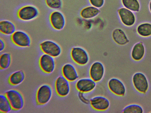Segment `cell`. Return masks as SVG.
<instances>
[{
    "mask_svg": "<svg viewBox=\"0 0 151 113\" xmlns=\"http://www.w3.org/2000/svg\"><path fill=\"white\" fill-rule=\"evenodd\" d=\"M111 37L114 41L119 46H124L129 42V40L125 31L122 29L117 28L111 33Z\"/></svg>",
    "mask_w": 151,
    "mask_h": 113,
    "instance_id": "e0dca14e",
    "label": "cell"
},
{
    "mask_svg": "<svg viewBox=\"0 0 151 113\" xmlns=\"http://www.w3.org/2000/svg\"><path fill=\"white\" fill-rule=\"evenodd\" d=\"M137 34L140 36L145 38L151 36V23L145 22L138 25L136 29Z\"/></svg>",
    "mask_w": 151,
    "mask_h": 113,
    "instance_id": "7402d4cb",
    "label": "cell"
},
{
    "mask_svg": "<svg viewBox=\"0 0 151 113\" xmlns=\"http://www.w3.org/2000/svg\"><path fill=\"white\" fill-rule=\"evenodd\" d=\"M145 53V48L143 43L139 41L133 46L131 52L132 58L135 61H139L144 57Z\"/></svg>",
    "mask_w": 151,
    "mask_h": 113,
    "instance_id": "d6986e66",
    "label": "cell"
},
{
    "mask_svg": "<svg viewBox=\"0 0 151 113\" xmlns=\"http://www.w3.org/2000/svg\"><path fill=\"white\" fill-rule=\"evenodd\" d=\"M105 69L104 64L101 62L96 61L93 62L89 69V77L98 83L103 79L105 74Z\"/></svg>",
    "mask_w": 151,
    "mask_h": 113,
    "instance_id": "ba28073f",
    "label": "cell"
},
{
    "mask_svg": "<svg viewBox=\"0 0 151 113\" xmlns=\"http://www.w3.org/2000/svg\"><path fill=\"white\" fill-rule=\"evenodd\" d=\"M41 50L44 53L54 58L59 56L62 52V48L57 43L49 40H45L40 44Z\"/></svg>",
    "mask_w": 151,
    "mask_h": 113,
    "instance_id": "3957f363",
    "label": "cell"
},
{
    "mask_svg": "<svg viewBox=\"0 0 151 113\" xmlns=\"http://www.w3.org/2000/svg\"><path fill=\"white\" fill-rule=\"evenodd\" d=\"M12 108L10 103L4 94L0 95V112L6 113L10 112Z\"/></svg>",
    "mask_w": 151,
    "mask_h": 113,
    "instance_id": "d4e9b609",
    "label": "cell"
},
{
    "mask_svg": "<svg viewBox=\"0 0 151 113\" xmlns=\"http://www.w3.org/2000/svg\"></svg>",
    "mask_w": 151,
    "mask_h": 113,
    "instance_id": "1f68e13d",
    "label": "cell"
},
{
    "mask_svg": "<svg viewBox=\"0 0 151 113\" xmlns=\"http://www.w3.org/2000/svg\"><path fill=\"white\" fill-rule=\"evenodd\" d=\"M124 7L133 12H138L140 8V3L138 0H121Z\"/></svg>",
    "mask_w": 151,
    "mask_h": 113,
    "instance_id": "603a6c76",
    "label": "cell"
},
{
    "mask_svg": "<svg viewBox=\"0 0 151 113\" xmlns=\"http://www.w3.org/2000/svg\"><path fill=\"white\" fill-rule=\"evenodd\" d=\"M11 62L12 56L10 53H4L0 55V69L1 70H5L8 68Z\"/></svg>",
    "mask_w": 151,
    "mask_h": 113,
    "instance_id": "cb8c5ba5",
    "label": "cell"
},
{
    "mask_svg": "<svg viewBox=\"0 0 151 113\" xmlns=\"http://www.w3.org/2000/svg\"><path fill=\"white\" fill-rule=\"evenodd\" d=\"M55 87L57 94L61 97L67 96L70 92V82L63 76H60L56 79Z\"/></svg>",
    "mask_w": 151,
    "mask_h": 113,
    "instance_id": "4fadbf2b",
    "label": "cell"
},
{
    "mask_svg": "<svg viewBox=\"0 0 151 113\" xmlns=\"http://www.w3.org/2000/svg\"><path fill=\"white\" fill-rule=\"evenodd\" d=\"M117 13L121 23L124 26L131 27L136 21V17L134 12L124 7L119 8Z\"/></svg>",
    "mask_w": 151,
    "mask_h": 113,
    "instance_id": "8fae6325",
    "label": "cell"
},
{
    "mask_svg": "<svg viewBox=\"0 0 151 113\" xmlns=\"http://www.w3.org/2000/svg\"><path fill=\"white\" fill-rule=\"evenodd\" d=\"M90 5L100 9L104 6L105 0H88Z\"/></svg>",
    "mask_w": 151,
    "mask_h": 113,
    "instance_id": "83f0119b",
    "label": "cell"
},
{
    "mask_svg": "<svg viewBox=\"0 0 151 113\" xmlns=\"http://www.w3.org/2000/svg\"><path fill=\"white\" fill-rule=\"evenodd\" d=\"M144 110L140 105L136 104H129L125 106L122 111L124 113H143Z\"/></svg>",
    "mask_w": 151,
    "mask_h": 113,
    "instance_id": "484cf974",
    "label": "cell"
},
{
    "mask_svg": "<svg viewBox=\"0 0 151 113\" xmlns=\"http://www.w3.org/2000/svg\"><path fill=\"white\" fill-rule=\"evenodd\" d=\"M96 86V83L89 77L78 79L75 84L76 90L79 92L85 94L93 91Z\"/></svg>",
    "mask_w": 151,
    "mask_h": 113,
    "instance_id": "7c38bea8",
    "label": "cell"
},
{
    "mask_svg": "<svg viewBox=\"0 0 151 113\" xmlns=\"http://www.w3.org/2000/svg\"><path fill=\"white\" fill-rule=\"evenodd\" d=\"M70 55L73 61L80 66L86 65L90 61V57L88 51L81 46L73 47L70 50Z\"/></svg>",
    "mask_w": 151,
    "mask_h": 113,
    "instance_id": "6da1fadb",
    "label": "cell"
},
{
    "mask_svg": "<svg viewBox=\"0 0 151 113\" xmlns=\"http://www.w3.org/2000/svg\"><path fill=\"white\" fill-rule=\"evenodd\" d=\"M11 39L12 43L19 47H28L31 45L30 36L27 33L22 30H16L11 36Z\"/></svg>",
    "mask_w": 151,
    "mask_h": 113,
    "instance_id": "52a82bcc",
    "label": "cell"
},
{
    "mask_svg": "<svg viewBox=\"0 0 151 113\" xmlns=\"http://www.w3.org/2000/svg\"><path fill=\"white\" fill-rule=\"evenodd\" d=\"M85 94L78 92V99L83 103L86 105L90 104V99L85 95Z\"/></svg>",
    "mask_w": 151,
    "mask_h": 113,
    "instance_id": "f1b7e54d",
    "label": "cell"
},
{
    "mask_svg": "<svg viewBox=\"0 0 151 113\" xmlns=\"http://www.w3.org/2000/svg\"><path fill=\"white\" fill-rule=\"evenodd\" d=\"M45 3L50 8L55 10H58L62 7V0H45Z\"/></svg>",
    "mask_w": 151,
    "mask_h": 113,
    "instance_id": "4316f807",
    "label": "cell"
},
{
    "mask_svg": "<svg viewBox=\"0 0 151 113\" xmlns=\"http://www.w3.org/2000/svg\"><path fill=\"white\" fill-rule=\"evenodd\" d=\"M25 78L24 72L22 70L16 71L11 74L8 79L9 84L11 85L15 86L22 83Z\"/></svg>",
    "mask_w": 151,
    "mask_h": 113,
    "instance_id": "44dd1931",
    "label": "cell"
},
{
    "mask_svg": "<svg viewBox=\"0 0 151 113\" xmlns=\"http://www.w3.org/2000/svg\"><path fill=\"white\" fill-rule=\"evenodd\" d=\"M16 26L11 21L3 20L0 21V31L2 34L11 36L16 31Z\"/></svg>",
    "mask_w": 151,
    "mask_h": 113,
    "instance_id": "ffe728a7",
    "label": "cell"
},
{
    "mask_svg": "<svg viewBox=\"0 0 151 113\" xmlns=\"http://www.w3.org/2000/svg\"><path fill=\"white\" fill-rule=\"evenodd\" d=\"M39 12L35 6L27 5L19 9L17 12V16L21 20L28 21L36 19L38 16Z\"/></svg>",
    "mask_w": 151,
    "mask_h": 113,
    "instance_id": "8992f818",
    "label": "cell"
},
{
    "mask_svg": "<svg viewBox=\"0 0 151 113\" xmlns=\"http://www.w3.org/2000/svg\"><path fill=\"white\" fill-rule=\"evenodd\" d=\"M5 47V44L4 41L1 38L0 39V51L1 52L4 49Z\"/></svg>",
    "mask_w": 151,
    "mask_h": 113,
    "instance_id": "f546056e",
    "label": "cell"
},
{
    "mask_svg": "<svg viewBox=\"0 0 151 113\" xmlns=\"http://www.w3.org/2000/svg\"><path fill=\"white\" fill-rule=\"evenodd\" d=\"M39 63L41 70L46 74H51L55 70V65L54 58L49 55L45 54L41 55Z\"/></svg>",
    "mask_w": 151,
    "mask_h": 113,
    "instance_id": "9a60e30c",
    "label": "cell"
},
{
    "mask_svg": "<svg viewBox=\"0 0 151 113\" xmlns=\"http://www.w3.org/2000/svg\"><path fill=\"white\" fill-rule=\"evenodd\" d=\"M52 94V89L50 85L47 84L42 85L37 91L36 95V104L41 106L47 104L51 99Z\"/></svg>",
    "mask_w": 151,
    "mask_h": 113,
    "instance_id": "5b68a950",
    "label": "cell"
},
{
    "mask_svg": "<svg viewBox=\"0 0 151 113\" xmlns=\"http://www.w3.org/2000/svg\"><path fill=\"white\" fill-rule=\"evenodd\" d=\"M107 87L110 92L116 96L122 97L126 94V87L122 81L117 78L110 79L107 82Z\"/></svg>",
    "mask_w": 151,
    "mask_h": 113,
    "instance_id": "30bf717a",
    "label": "cell"
},
{
    "mask_svg": "<svg viewBox=\"0 0 151 113\" xmlns=\"http://www.w3.org/2000/svg\"><path fill=\"white\" fill-rule=\"evenodd\" d=\"M91 108L98 112H104L110 107V103L109 99L102 95L94 96L90 99V104Z\"/></svg>",
    "mask_w": 151,
    "mask_h": 113,
    "instance_id": "9c48e42d",
    "label": "cell"
},
{
    "mask_svg": "<svg viewBox=\"0 0 151 113\" xmlns=\"http://www.w3.org/2000/svg\"><path fill=\"white\" fill-rule=\"evenodd\" d=\"M62 76L70 82L76 81L79 78L77 69L75 66L70 63H67L62 67Z\"/></svg>",
    "mask_w": 151,
    "mask_h": 113,
    "instance_id": "2e32d148",
    "label": "cell"
},
{
    "mask_svg": "<svg viewBox=\"0 0 151 113\" xmlns=\"http://www.w3.org/2000/svg\"><path fill=\"white\" fill-rule=\"evenodd\" d=\"M132 81L134 87L139 92L145 94L148 90L149 84L148 79L143 73L137 72L133 75Z\"/></svg>",
    "mask_w": 151,
    "mask_h": 113,
    "instance_id": "277c9868",
    "label": "cell"
},
{
    "mask_svg": "<svg viewBox=\"0 0 151 113\" xmlns=\"http://www.w3.org/2000/svg\"><path fill=\"white\" fill-rule=\"evenodd\" d=\"M49 21L52 28L58 31L63 29L66 23L64 14L58 10H55L51 12L49 16Z\"/></svg>",
    "mask_w": 151,
    "mask_h": 113,
    "instance_id": "5bb4252c",
    "label": "cell"
},
{
    "mask_svg": "<svg viewBox=\"0 0 151 113\" xmlns=\"http://www.w3.org/2000/svg\"><path fill=\"white\" fill-rule=\"evenodd\" d=\"M149 11L151 13V0H150L149 4Z\"/></svg>",
    "mask_w": 151,
    "mask_h": 113,
    "instance_id": "4dcf8cb0",
    "label": "cell"
},
{
    "mask_svg": "<svg viewBox=\"0 0 151 113\" xmlns=\"http://www.w3.org/2000/svg\"><path fill=\"white\" fill-rule=\"evenodd\" d=\"M9 100L12 110L18 111L21 110L24 105V99L22 94L15 89H11L4 94Z\"/></svg>",
    "mask_w": 151,
    "mask_h": 113,
    "instance_id": "7a4b0ae2",
    "label": "cell"
},
{
    "mask_svg": "<svg viewBox=\"0 0 151 113\" xmlns=\"http://www.w3.org/2000/svg\"><path fill=\"white\" fill-rule=\"evenodd\" d=\"M100 13L99 9L90 5L83 8L81 10L79 15L82 19L90 20L97 17Z\"/></svg>",
    "mask_w": 151,
    "mask_h": 113,
    "instance_id": "ac0fdd59",
    "label": "cell"
}]
</instances>
